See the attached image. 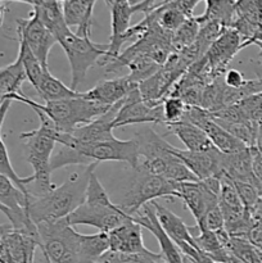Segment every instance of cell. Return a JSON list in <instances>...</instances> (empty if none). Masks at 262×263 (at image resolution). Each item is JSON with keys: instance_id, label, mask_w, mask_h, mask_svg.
Instances as JSON below:
<instances>
[{"instance_id": "obj_1", "label": "cell", "mask_w": 262, "mask_h": 263, "mask_svg": "<svg viewBox=\"0 0 262 263\" xmlns=\"http://www.w3.org/2000/svg\"><path fill=\"white\" fill-rule=\"evenodd\" d=\"M97 166L98 163L84 166L81 171L71 174L63 184L54 186L41 197H28L27 215L30 220L39 225L68 217L85 202L87 182Z\"/></svg>"}, {"instance_id": "obj_2", "label": "cell", "mask_w": 262, "mask_h": 263, "mask_svg": "<svg viewBox=\"0 0 262 263\" xmlns=\"http://www.w3.org/2000/svg\"><path fill=\"white\" fill-rule=\"evenodd\" d=\"M50 159L51 171L67 166H89L99 162H125L136 170L140 164L138 144L134 139L112 138L94 144H57Z\"/></svg>"}, {"instance_id": "obj_3", "label": "cell", "mask_w": 262, "mask_h": 263, "mask_svg": "<svg viewBox=\"0 0 262 263\" xmlns=\"http://www.w3.org/2000/svg\"><path fill=\"white\" fill-rule=\"evenodd\" d=\"M40 125L32 131L21 134V140L25 141L26 159L31 164L33 174L25 177V185L28 197H41L50 192L55 185L51 182L50 159L58 143L59 131L54 123L40 110H35Z\"/></svg>"}, {"instance_id": "obj_4", "label": "cell", "mask_w": 262, "mask_h": 263, "mask_svg": "<svg viewBox=\"0 0 262 263\" xmlns=\"http://www.w3.org/2000/svg\"><path fill=\"white\" fill-rule=\"evenodd\" d=\"M7 99L25 103L30 105L33 110L43 112L54 123L57 130L62 134L73 133L76 128L91 122L110 109V107H105V105L86 99L82 97V94L71 99L54 100V102H46L44 104H40L23 94H13Z\"/></svg>"}, {"instance_id": "obj_5", "label": "cell", "mask_w": 262, "mask_h": 263, "mask_svg": "<svg viewBox=\"0 0 262 263\" xmlns=\"http://www.w3.org/2000/svg\"><path fill=\"white\" fill-rule=\"evenodd\" d=\"M40 238V251L51 263H82L81 234L66 218L36 225Z\"/></svg>"}, {"instance_id": "obj_6", "label": "cell", "mask_w": 262, "mask_h": 263, "mask_svg": "<svg viewBox=\"0 0 262 263\" xmlns=\"http://www.w3.org/2000/svg\"><path fill=\"white\" fill-rule=\"evenodd\" d=\"M66 53L71 67V89L77 91V87L82 84L87 71L95 66L105 55L108 44L99 45L90 40V36H79L67 30L57 40Z\"/></svg>"}, {"instance_id": "obj_7", "label": "cell", "mask_w": 262, "mask_h": 263, "mask_svg": "<svg viewBox=\"0 0 262 263\" xmlns=\"http://www.w3.org/2000/svg\"><path fill=\"white\" fill-rule=\"evenodd\" d=\"M135 171L136 177L130 190L125 195L123 202L118 204L128 216L134 218V216L140 213L144 205L158 198H177V182L151 174L140 164Z\"/></svg>"}, {"instance_id": "obj_8", "label": "cell", "mask_w": 262, "mask_h": 263, "mask_svg": "<svg viewBox=\"0 0 262 263\" xmlns=\"http://www.w3.org/2000/svg\"><path fill=\"white\" fill-rule=\"evenodd\" d=\"M67 222L72 226L86 225L98 229L100 233H110L118 226L134 221L131 216L123 212L118 204L108 203H90L84 202L77 207L68 217Z\"/></svg>"}, {"instance_id": "obj_9", "label": "cell", "mask_w": 262, "mask_h": 263, "mask_svg": "<svg viewBox=\"0 0 262 263\" xmlns=\"http://www.w3.org/2000/svg\"><path fill=\"white\" fill-rule=\"evenodd\" d=\"M241 44H243L241 36L235 28L226 27L223 30V32L203 55L204 64H203L202 76L207 84L225 73L231 59L238 54V51L241 50Z\"/></svg>"}, {"instance_id": "obj_10", "label": "cell", "mask_w": 262, "mask_h": 263, "mask_svg": "<svg viewBox=\"0 0 262 263\" xmlns=\"http://www.w3.org/2000/svg\"><path fill=\"white\" fill-rule=\"evenodd\" d=\"M162 102H146L141 98L138 87L123 99L122 105L120 107L115 121H113V128L127 125H145V123L164 125Z\"/></svg>"}, {"instance_id": "obj_11", "label": "cell", "mask_w": 262, "mask_h": 263, "mask_svg": "<svg viewBox=\"0 0 262 263\" xmlns=\"http://www.w3.org/2000/svg\"><path fill=\"white\" fill-rule=\"evenodd\" d=\"M17 33L18 40L23 41L35 54L43 67L48 68L49 53L54 44H57V39L35 13L31 12L27 18L17 20Z\"/></svg>"}, {"instance_id": "obj_12", "label": "cell", "mask_w": 262, "mask_h": 263, "mask_svg": "<svg viewBox=\"0 0 262 263\" xmlns=\"http://www.w3.org/2000/svg\"><path fill=\"white\" fill-rule=\"evenodd\" d=\"M40 247L38 228L35 230L8 231L0 241V263H33Z\"/></svg>"}, {"instance_id": "obj_13", "label": "cell", "mask_w": 262, "mask_h": 263, "mask_svg": "<svg viewBox=\"0 0 262 263\" xmlns=\"http://www.w3.org/2000/svg\"><path fill=\"white\" fill-rule=\"evenodd\" d=\"M0 204L9 212L7 218L13 229L35 230L36 225L27 215L28 195L18 189L17 185L3 174H0Z\"/></svg>"}, {"instance_id": "obj_14", "label": "cell", "mask_w": 262, "mask_h": 263, "mask_svg": "<svg viewBox=\"0 0 262 263\" xmlns=\"http://www.w3.org/2000/svg\"><path fill=\"white\" fill-rule=\"evenodd\" d=\"M171 153L180 159L189 171L198 179V181L222 176L221 172V156L215 146L202 152H190L172 146Z\"/></svg>"}, {"instance_id": "obj_15", "label": "cell", "mask_w": 262, "mask_h": 263, "mask_svg": "<svg viewBox=\"0 0 262 263\" xmlns=\"http://www.w3.org/2000/svg\"><path fill=\"white\" fill-rule=\"evenodd\" d=\"M109 9L110 15H112V22H110L112 31H110L107 53L103 57V66L108 64L120 55L121 46L126 43V32L131 27V17L135 13L130 0H115Z\"/></svg>"}, {"instance_id": "obj_16", "label": "cell", "mask_w": 262, "mask_h": 263, "mask_svg": "<svg viewBox=\"0 0 262 263\" xmlns=\"http://www.w3.org/2000/svg\"><path fill=\"white\" fill-rule=\"evenodd\" d=\"M139 84L130 76H120L116 79L100 81L87 91L81 92L82 97L98 104L112 107L125 99L131 91L138 89Z\"/></svg>"}, {"instance_id": "obj_17", "label": "cell", "mask_w": 262, "mask_h": 263, "mask_svg": "<svg viewBox=\"0 0 262 263\" xmlns=\"http://www.w3.org/2000/svg\"><path fill=\"white\" fill-rule=\"evenodd\" d=\"M141 210H143V213H138L136 216H134V221L156 236L164 261L167 263H184V256L181 254L180 249L177 248L174 240L167 235V233L162 229L161 223L157 220L153 205L149 203V204L144 205Z\"/></svg>"}, {"instance_id": "obj_18", "label": "cell", "mask_w": 262, "mask_h": 263, "mask_svg": "<svg viewBox=\"0 0 262 263\" xmlns=\"http://www.w3.org/2000/svg\"><path fill=\"white\" fill-rule=\"evenodd\" d=\"M177 198L184 202L185 207L190 211L197 223L202 220L208 208L218 204V195L205 187L202 181L180 182L177 187Z\"/></svg>"}, {"instance_id": "obj_19", "label": "cell", "mask_w": 262, "mask_h": 263, "mask_svg": "<svg viewBox=\"0 0 262 263\" xmlns=\"http://www.w3.org/2000/svg\"><path fill=\"white\" fill-rule=\"evenodd\" d=\"M108 241L110 251L121 253L139 254L149 251L143 243L141 226L135 221H128L108 233Z\"/></svg>"}, {"instance_id": "obj_20", "label": "cell", "mask_w": 262, "mask_h": 263, "mask_svg": "<svg viewBox=\"0 0 262 263\" xmlns=\"http://www.w3.org/2000/svg\"><path fill=\"white\" fill-rule=\"evenodd\" d=\"M97 0H64L62 12L69 28L76 27V35L90 36L92 25V12Z\"/></svg>"}, {"instance_id": "obj_21", "label": "cell", "mask_w": 262, "mask_h": 263, "mask_svg": "<svg viewBox=\"0 0 262 263\" xmlns=\"http://www.w3.org/2000/svg\"><path fill=\"white\" fill-rule=\"evenodd\" d=\"M221 172H222V176L228 177L231 181L249 182L253 185L251 148H246L244 151L231 154L222 153Z\"/></svg>"}, {"instance_id": "obj_22", "label": "cell", "mask_w": 262, "mask_h": 263, "mask_svg": "<svg viewBox=\"0 0 262 263\" xmlns=\"http://www.w3.org/2000/svg\"><path fill=\"white\" fill-rule=\"evenodd\" d=\"M151 204L153 205L154 213H156L157 220L161 223L162 229L166 231L167 235L174 240L176 246L180 243L197 246L194 241V235L192 234V228H189L179 216L175 215L174 212H171L167 208H164L163 205L157 203L156 200L151 202Z\"/></svg>"}, {"instance_id": "obj_23", "label": "cell", "mask_w": 262, "mask_h": 263, "mask_svg": "<svg viewBox=\"0 0 262 263\" xmlns=\"http://www.w3.org/2000/svg\"><path fill=\"white\" fill-rule=\"evenodd\" d=\"M166 127L169 128L170 133L179 138V140L186 146V151L202 152L213 146L204 131L188 121L170 123V125H166Z\"/></svg>"}, {"instance_id": "obj_24", "label": "cell", "mask_w": 262, "mask_h": 263, "mask_svg": "<svg viewBox=\"0 0 262 263\" xmlns=\"http://www.w3.org/2000/svg\"><path fill=\"white\" fill-rule=\"evenodd\" d=\"M32 12L38 15L39 20L44 23V26L53 33L57 40L67 30H69L66 21H64L61 3L40 2L38 5L32 7Z\"/></svg>"}, {"instance_id": "obj_25", "label": "cell", "mask_w": 262, "mask_h": 263, "mask_svg": "<svg viewBox=\"0 0 262 263\" xmlns=\"http://www.w3.org/2000/svg\"><path fill=\"white\" fill-rule=\"evenodd\" d=\"M22 62L18 58L13 63L0 68V102L13 94H23L22 85L26 81Z\"/></svg>"}, {"instance_id": "obj_26", "label": "cell", "mask_w": 262, "mask_h": 263, "mask_svg": "<svg viewBox=\"0 0 262 263\" xmlns=\"http://www.w3.org/2000/svg\"><path fill=\"white\" fill-rule=\"evenodd\" d=\"M35 90L45 103L54 102V100L71 99V98L80 97V94H81V92L72 90L69 86H66L61 80L54 77L49 72V69L43 74V77H41L40 82L35 87Z\"/></svg>"}, {"instance_id": "obj_27", "label": "cell", "mask_w": 262, "mask_h": 263, "mask_svg": "<svg viewBox=\"0 0 262 263\" xmlns=\"http://www.w3.org/2000/svg\"><path fill=\"white\" fill-rule=\"evenodd\" d=\"M12 103H13L12 99H4L0 102V174L9 177V179L17 185L18 189H21L25 194L28 195L27 189H26V185H25V177L18 176L17 172H15L14 168H13L12 162H10V158H9V154H8V149L7 146H5L4 140H3L2 138L3 123H4L5 117H7V113L8 110H9Z\"/></svg>"}, {"instance_id": "obj_28", "label": "cell", "mask_w": 262, "mask_h": 263, "mask_svg": "<svg viewBox=\"0 0 262 263\" xmlns=\"http://www.w3.org/2000/svg\"><path fill=\"white\" fill-rule=\"evenodd\" d=\"M205 10L202 15H197L199 23L205 21H217L225 27H230L235 18L236 0H204Z\"/></svg>"}, {"instance_id": "obj_29", "label": "cell", "mask_w": 262, "mask_h": 263, "mask_svg": "<svg viewBox=\"0 0 262 263\" xmlns=\"http://www.w3.org/2000/svg\"><path fill=\"white\" fill-rule=\"evenodd\" d=\"M194 241L198 248L204 252L213 262H230V253L218 239L217 234L213 231H199V235H194Z\"/></svg>"}, {"instance_id": "obj_30", "label": "cell", "mask_w": 262, "mask_h": 263, "mask_svg": "<svg viewBox=\"0 0 262 263\" xmlns=\"http://www.w3.org/2000/svg\"><path fill=\"white\" fill-rule=\"evenodd\" d=\"M200 23L198 21L197 15L186 18L181 23L176 31L172 32L171 36V49L172 53H180L184 49L189 48L190 45L195 43L197 40L198 32H199Z\"/></svg>"}, {"instance_id": "obj_31", "label": "cell", "mask_w": 262, "mask_h": 263, "mask_svg": "<svg viewBox=\"0 0 262 263\" xmlns=\"http://www.w3.org/2000/svg\"><path fill=\"white\" fill-rule=\"evenodd\" d=\"M109 249L108 234L97 233L91 235L81 234V261L82 263H95L100 256Z\"/></svg>"}, {"instance_id": "obj_32", "label": "cell", "mask_w": 262, "mask_h": 263, "mask_svg": "<svg viewBox=\"0 0 262 263\" xmlns=\"http://www.w3.org/2000/svg\"><path fill=\"white\" fill-rule=\"evenodd\" d=\"M20 43V48H18V58L22 62L23 69H25L26 79L30 81V84L32 85L33 89L39 85L43 74L48 71L49 68L43 67V64L39 62V59L36 58L35 54L30 50L27 45H26L23 41L18 40Z\"/></svg>"}, {"instance_id": "obj_33", "label": "cell", "mask_w": 262, "mask_h": 263, "mask_svg": "<svg viewBox=\"0 0 262 263\" xmlns=\"http://www.w3.org/2000/svg\"><path fill=\"white\" fill-rule=\"evenodd\" d=\"M225 28V26L221 25L217 21H205V22L200 23L199 32H198L197 40H195V45L198 46L202 55H204L208 48L217 40L218 36L223 32Z\"/></svg>"}, {"instance_id": "obj_34", "label": "cell", "mask_w": 262, "mask_h": 263, "mask_svg": "<svg viewBox=\"0 0 262 263\" xmlns=\"http://www.w3.org/2000/svg\"><path fill=\"white\" fill-rule=\"evenodd\" d=\"M163 105V117L164 126L170 123H176L184 120L185 112H186L188 104L179 97L169 95L162 102Z\"/></svg>"}, {"instance_id": "obj_35", "label": "cell", "mask_w": 262, "mask_h": 263, "mask_svg": "<svg viewBox=\"0 0 262 263\" xmlns=\"http://www.w3.org/2000/svg\"><path fill=\"white\" fill-rule=\"evenodd\" d=\"M241 112L251 122L258 123L262 120V94L249 95L238 102Z\"/></svg>"}, {"instance_id": "obj_36", "label": "cell", "mask_w": 262, "mask_h": 263, "mask_svg": "<svg viewBox=\"0 0 262 263\" xmlns=\"http://www.w3.org/2000/svg\"><path fill=\"white\" fill-rule=\"evenodd\" d=\"M223 225L225 222H223V216L220 205L215 204L205 211L202 220L197 223V229H199V231L208 230L216 233L218 230H222Z\"/></svg>"}, {"instance_id": "obj_37", "label": "cell", "mask_w": 262, "mask_h": 263, "mask_svg": "<svg viewBox=\"0 0 262 263\" xmlns=\"http://www.w3.org/2000/svg\"><path fill=\"white\" fill-rule=\"evenodd\" d=\"M234 186H235L236 192H238L239 198H240L241 203L244 204L247 211L253 210L254 205L258 203L259 198L258 192H257L256 187L253 186L249 182H241V181H233Z\"/></svg>"}, {"instance_id": "obj_38", "label": "cell", "mask_w": 262, "mask_h": 263, "mask_svg": "<svg viewBox=\"0 0 262 263\" xmlns=\"http://www.w3.org/2000/svg\"><path fill=\"white\" fill-rule=\"evenodd\" d=\"M148 252L139 254H128L108 249L103 256L99 257V259L95 263H141L143 257L145 256Z\"/></svg>"}, {"instance_id": "obj_39", "label": "cell", "mask_w": 262, "mask_h": 263, "mask_svg": "<svg viewBox=\"0 0 262 263\" xmlns=\"http://www.w3.org/2000/svg\"><path fill=\"white\" fill-rule=\"evenodd\" d=\"M252 174H253V185L262 199V154L258 153L252 146Z\"/></svg>"}, {"instance_id": "obj_40", "label": "cell", "mask_w": 262, "mask_h": 263, "mask_svg": "<svg viewBox=\"0 0 262 263\" xmlns=\"http://www.w3.org/2000/svg\"><path fill=\"white\" fill-rule=\"evenodd\" d=\"M222 81L230 89H241L246 85L247 80L238 69H226L225 73L222 74Z\"/></svg>"}, {"instance_id": "obj_41", "label": "cell", "mask_w": 262, "mask_h": 263, "mask_svg": "<svg viewBox=\"0 0 262 263\" xmlns=\"http://www.w3.org/2000/svg\"><path fill=\"white\" fill-rule=\"evenodd\" d=\"M199 2H202V0H170V3H171L176 9H179L182 14L186 15V17L194 15L193 12H194L195 7H197Z\"/></svg>"}, {"instance_id": "obj_42", "label": "cell", "mask_w": 262, "mask_h": 263, "mask_svg": "<svg viewBox=\"0 0 262 263\" xmlns=\"http://www.w3.org/2000/svg\"><path fill=\"white\" fill-rule=\"evenodd\" d=\"M141 263H167L163 259V256L161 253H154V252L149 251L145 256L143 257Z\"/></svg>"}, {"instance_id": "obj_43", "label": "cell", "mask_w": 262, "mask_h": 263, "mask_svg": "<svg viewBox=\"0 0 262 263\" xmlns=\"http://www.w3.org/2000/svg\"><path fill=\"white\" fill-rule=\"evenodd\" d=\"M253 148L256 149L258 153L262 154V120L259 121L257 125V133H256V140H254Z\"/></svg>"}, {"instance_id": "obj_44", "label": "cell", "mask_w": 262, "mask_h": 263, "mask_svg": "<svg viewBox=\"0 0 262 263\" xmlns=\"http://www.w3.org/2000/svg\"><path fill=\"white\" fill-rule=\"evenodd\" d=\"M256 43H262V25L257 28L256 32H254V35L252 36V39L248 41V44H247V46L254 45Z\"/></svg>"}, {"instance_id": "obj_45", "label": "cell", "mask_w": 262, "mask_h": 263, "mask_svg": "<svg viewBox=\"0 0 262 263\" xmlns=\"http://www.w3.org/2000/svg\"><path fill=\"white\" fill-rule=\"evenodd\" d=\"M7 4L4 3V0H0V28H2L3 23H4L5 14H7Z\"/></svg>"}, {"instance_id": "obj_46", "label": "cell", "mask_w": 262, "mask_h": 263, "mask_svg": "<svg viewBox=\"0 0 262 263\" xmlns=\"http://www.w3.org/2000/svg\"><path fill=\"white\" fill-rule=\"evenodd\" d=\"M12 228L13 226L10 223H3V225H0V241H2V239L4 238V235L8 231L12 230Z\"/></svg>"}, {"instance_id": "obj_47", "label": "cell", "mask_w": 262, "mask_h": 263, "mask_svg": "<svg viewBox=\"0 0 262 263\" xmlns=\"http://www.w3.org/2000/svg\"><path fill=\"white\" fill-rule=\"evenodd\" d=\"M10 2H20V3H25V4L31 5V7H35L38 5L41 0H10Z\"/></svg>"}, {"instance_id": "obj_48", "label": "cell", "mask_w": 262, "mask_h": 263, "mask_svg": "<svg viewBox=\"0 0 262 263\" xmlns=\"http://www.w3.org/2000/svg\"><path fill=\"white\" fill-rule=\"evenodd\" d=\"M0 212L3 213V215H5L8 217V215H9V212H8V210L5 207H3L2 204H0Z\"/></svg>"}, {"instance_id": "obj_49", "label": "cell", "mask_w": 262, "mask_h": 263, "mask_svg": "<svg viewBox=\"0 0 262 263\" xmlns=\"http://www.w3.org/2000/svg\"><path fill=\"white\" fill-rule=\"evenodd\" d=\"M254 45H257L259 48V58L262 59V43H256Z\"/></svg>"}, {"instance_id": "obj_50", "label": "cell", "mask_w": 262, "mask_h": 263, "mask_svg": "<svg viewBox=\"0 0 262 263\" xmlns=\"http://www.w3.org/2000/svg\"><path fill=\"white\" fill-rule=\"evenodd\" d=\"M141 2H144V0H130L131 5H135V4H139V3H141Z\"/></svg>"}, {"instance_id": "obj_51", "label": "cell", "mask_w": 262, "mask_h": 263, "mask_svg": "<svg viewBox=\"0 0 262 263\" xmlns=\"http://www.w3.org/2000/svg\"><path fill=\"white\" fill-rule=\"evenodd\" d=\"M43 258H44V263H51L50 259L48 258V256H45V254L43 253Z\"/></svg>"}, {"instance_id": "obj_52", "label": "cell", "mask_w": 262, "mask_h": 263, "mask_svg": "<svg viewBox=\"0 0 262 263\" xmlns=\"http://www.w3.org/2000/svg\"><path fill=\"white\" fill-rule=\"evenodd\" d=\"M41 2H45V3H50V2H54V3H55V0H41Z\"/></svg>"}, {"instance_id": "obj_53", "label": "cell", "mask_w": 262, "mask_h": 263, "mask_svg": "<svg viewBox=\"0 0 262 263\" xmlns=\"http://www.w3.org/2000/svg\"><path fill=\"white\" fill-rule=\"evenodd\" d=\"M223 263H231V262H223Z\"/></svg>"}]
</instances>
